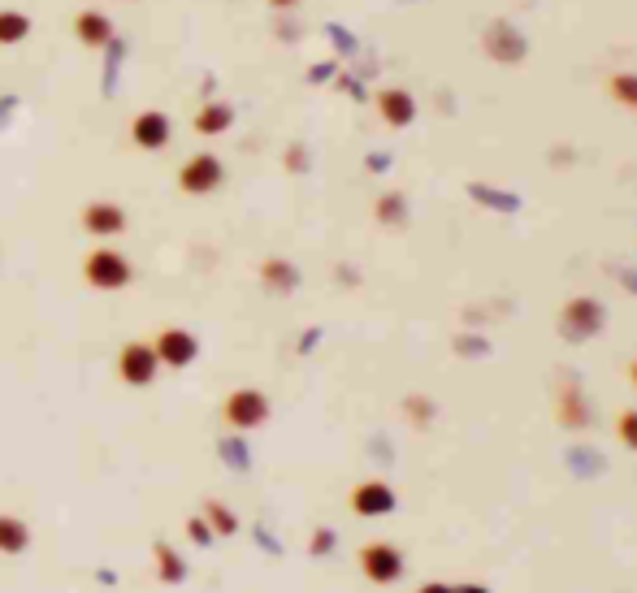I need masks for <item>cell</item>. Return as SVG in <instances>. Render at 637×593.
I'll return each instance as SVG.
<instances>
[{
    "mask_svg": "<svg viewBox=\"0 0 637 593\" xmlns=\"http://www.w3.org/2000/svg\"><path fill=\"white\" fill-rule=\"evenodd\" d=\"M395 503H399V494L390 490L386 481H360L356 490H351V511H356L360 520H382L395 511Z\"/></svg>",
    "mask_w": 637,
    "mask_h": 593,
    "instance_id": "cell-7",
    "label": "cell"
},
{
    "mask_svg": "<svg viewBox=\"0 0 637 593\" xmlns=\"http://www.w3.org/2000/svg\"><path fill=\"white\" fill-rule=\"evenodd\" d=\"M78 226H83L91 239H117V234H126V208L113 200H91L83 208V217H78Z\"/></svg>",
    "mask_w": 637,
    "mask_h": 593,
    "instance_id": "cell-6",
    "label": "cell"
},
{
    "mask_svg": "<svg viewBox=\"0 0 637 593\" xmlns=\"http://www.w3.org/2000/svg\"><path fill=\"white\" fill-rule=\"evenodd\" d=\"M130 135H135L143 152H161L169 143V117L161 109H143L135 122H130Z\"/></svg>",
    "mask_w": 637,
    "mask_h": 593,
    "instance_id": "cell-9",
    "label": "cell"
},
{
    "mask_svg": "<svg viewBox=\"0 0 637 593\" xmlns=\"http://www.w3.org/2000/svg\"><path fill=\"white\" fill-rule=\"evenodd\" d=\"M230 122H234L230 104H208V109L195 113V130L200 135H221V130H230Z\"/></svg>",
    "mask_w": 637,
    "mask_h": 593,
    "instance_id": "cell-15",
    "label": "cell"
},
{
    "mask_svg": "<svg viewBox=\"0 0 637 593\" xmlns=\"http://www.w3.org/2000/svg\"><path fill=\"white\" fill-rule=\"evenodd\" d=\"M629 381H633V390H637V355L629 360Z\"/></svg>",
    "mask_w": 637,
    "mask_h": 593,
    "instance_id": "cell-24",
    "label": "cell"
},
{
    "mask_svg": "<svg viewBox=\"0 0 637 593\" xmlns=\"http://www.w3.org/2000/svg\"><path fill=\"white\" fill-rule=\"evenodd\" d=\"M273 5H295V0H273Z\"/></svg>",
    "mask_w": 637,
    "mask_h": 593,
    "instance_id": "cell-25",
    "label": "cell"
},
{
    "mask_svg": "<svg viewBox=\"0 0 637 593\" xmlns=\"http://www.w3.org/2000/svg\"><path fill=\"white\" fill-rule=\"evenodd\" d=\"M26 550H31V524L0 511V555H26Z\"/></svg>",
    "mask_w": 637,
    "mask_h": 593,
    "instance_id": "cell-11",
    "label": "cell"
},
{
    "mask_svg": "<svg viewBox=\"0 0 637 593\" xmlns=\"http://www.w3.org/2000/svg\"><path fill=\"white\" fill-rule=\"evenodd\" d=\"M152 351H156V360H161V368H187V364H195V355H200V342H195V334H187V329H161Z\"/></svg>",
    "mask_w": 637,
    "mask_h": 593,
    "instance_id": "cell-8",
    "label": "cell"
},
{
    "mask_svg": "<svg viewBox=\"0 0 637 593\" xmlns=\"http://www.w3.org/2000/svg\"><path fill=\"white\" fill-rule=\"evenodd\" d=\"M83 282L91 286V291H126L130 282H135V265L117 252V247H96V252H87L83 260Z\"/></svg>",
    "mask_w": 637,
    "mask_h": 593,
    "instance_id": "cell-1",
    "label": "cell"
},
{
    "mask_svg": "<svg viewBox=\"0 0 637 593\" xmlns=\"http://www.w3.org/2000/svg\"><path fill=\"white\" fill-rule=\"evenodd\" d=\"M377 109H382V117L390 126H408L416 117V104H412L408 91H382V96H377Z\"/></svg>",
    "mask_w": 637,
    "mask_h": 593,
    "instance_id": "cell-13",
    "label": "cell"
},
{
    "mask_svg": "<svg viewBox=\"0 0 637 593\" xmlns=\"http://www.w3.org/2000/svg\"><path fill=\"white\" fill-rule=\"evenodd\" d=\"M330 537H334L330 529H321L317 537H312V555H325V550H330Z\"/></svg>",
    "mask_w": 637,
    "mask_h": 593,
    "instance_id": "cell-22",
    "label": "cell"
},
{
    "mask_svg": "<svg viewBox=\"0 0 637 593\" xmlns=\"http://www.w3.org/2000/svg\"><path fill=\"white\" fill-rule=\"evenodd\" d=\"M156 373H161V360H156V351H152V342H126L122 351H117V377L126 381V386H152Z\"/></svg>",
    "mask_w": 637,
    "mask_h": 593,
    "instance_id": "cell-3",
    "label": "cell"
},
{
    "mask_svg": "<svg viewBox=\"0 0 637 593\" xmlns=\"http://www.w3.org/2000/svg\"><path fill=\"white\" fill-rule=\"evenodd\" d=\"M152 555H156V576H161L165 585H178L182 576H187V563L174 555V546H169V542H156Z\"/></svg>",
    "mask_w": 637,
    "mask_h": 593,
    "instance_id": "cell-14",
    "label": "cell"
},
{
    "mask_svg": "<svg viewBox=\"0 0 637 593\" xmlns=\"http://www.w3.org/2000/svg\"><path fill=\"white\" fill-rule=\"evenodd\" d=\"M221 178H226V169H221L217 156L200 152V156H191V161L178 169V191L182 195H213L221 187Z\"/></svg>",
    "mask_w": 637,
    "mask_h": 593,
    "instance_id": "cell-5",
    "label": "cell"
},
{
    "mask_svg": "<svg viewBox=\"0 0 637 593\" xmlns=\"http://www.w3.org/2000/svg\"><path fill=\"white\" fill-rule=\"evenodd\" d=\"M187 533H191L195 546H208V542H213V529H208V520H200V516L187 520Z\"/></svg>",
    "mask_w": 637,
    "mask_h": 593,
    "instance_id": "cell-21",
    "label": "cell"
},
{
    "mask_svg": "<svg viewBox=\"0 0 637 593\" xmlns=\"http://www.w3.org/2000/svg\"><path fill=\"white\" fill-rule=\"evenodd\" d=\"M74 35L83 39L87 48H104L113 39V26H109V18H104V13H96V9H83L74 18Z\"/></svg>",
    "mask_w": 637,
    "mask_h": 593,
    "instance_id": "cell-12",
    "label": "cell"
},
{
    "mask_svg": "<svg viewBox=\"0 0 637 593\" xmlns=\"http://www.w3.org/2000/svg\"><path fill=\"white\" fill-rule=\"evenodd\" d=\"M26 35H31V18L26 13H13V9L0 13V44H18Z\"/></svg>",
    "mask_w": 637,
    "mask_h": 593,
    "instance_id": "cell-17",
    "label": "cell"
},
{
    "mask_svg": "<svg viewBox=\"0 0 637 593\" xmlns=\"http://www.w3.org/2000/svg\"><path fill=\"white\" fill-rule=\"evenodd\" d=\"M356 559H360V572H364V581H369V585H395L403 576V555L390 542L360 546Z\"/></svg>",
    "mask_w": 637,
    "mask_h": 593,
    "instance_id": "cell-4",
    "label": "cell"
},
{
    "mask_svg": "<svg viewBox=\"0 0 637 593\" xmlns=\"http://www.w3.org/2000/svg\"><path fill=\"white\" fill-rule=\"evenodd\" d=\"M260 278H265L269 291H295L299 273L286 265V260H265V269H260Z\"/></svg>",
    "mask_w": 637,
    "mask_h": 593,
    "instance_id": "cell-16",
    "label": "cell"
},
{
    "mask_svg": "<svg viewBox=\"0 0 637 593\" xmlns=\"http://www.w3.org/2000/svg\"><path fill=\"white\" fill-rule=\"evenodd\" d=\"M221 420H226L234 433H252V429H260V425L269 420V394H265V390H252V386L230 390V394H226V403H221Z\"/></svg>",
    "mask_w": 637,
    "mask_h": 593,
    "instance_id": "cell-2",
    "label": "cell"
},
{
    "mask_svg": "<svg viewBox=\"0 0 637 593\" xmlns=\"http://www.w3.org/2000/svg\"><path fill=\"white\" fill-rule=\"evenodd\" d=\"M204 520H208V529H213V537H230L234 529H239V520H234L221 503H208L204 507Z\"/></svg>",
    "mask_w": 637,
    "mask_h": 593,
    "instance_id": "cell-18",
    "label": "cell"
},
{
    "mask_svg": "<svg viewBox=\"0 0 637 593\" xmlns=\"http://www.w3.org/2000/svg\"><path fill=\"white\" fill-rule=\"evenodd\" d=\"M607 91L616 96L620 104H629V109H637V74H616L607 83Z\"/></svg>",
    "mask_w": 637,
    "mask_h": 593,
    "instance_id": "cell-19",
    "label": "cell"
},
{
    "mask_svg": "<svg viewBox=\"0 0 637 593\" xmlns=\"http://www.w3.org/2000/svg\"><path fill=\"white\" fill-rule=\"evenodd\" d=\"M616 438L629 446V451H637V407H629V412L616 416Z\"/></svg>",
    "mask_w": 637,
    "mask_h": 593,
    "instance_id": "cell-20",
    "label": "cell"
},
{
    "mask_svg": "<svg viewBox=\"0 0 637 593\" xmlns=\"http://www.w3.org/2000/svg\"><path fill=\"white\" fill-rule=\"evenodd\" d=\"M416 593H460V589H451V585H438V581H429V585H421Z\"/></svg>",
    "mask_w": 637,
    "mask_h": 593,
    "instance_id": "cell-23",
    "label": "cell"
},
{
    "mask_svg": "<svg viewBox=\"0 0 637 593\" xmlns=\"http://www.w3.org/2000/svg\"><path fill=\"white\" fill-rule=\"evenodd\" d=\"M598 325H603V308H598L594 299H572L564 308V334L568 338H590V334H598Z\"/></svg>",
    "mask_w": 637,
    "mask_h": 593,
    "instance_id": "cell-10",
    "label": "cell"
}]
</instances>
